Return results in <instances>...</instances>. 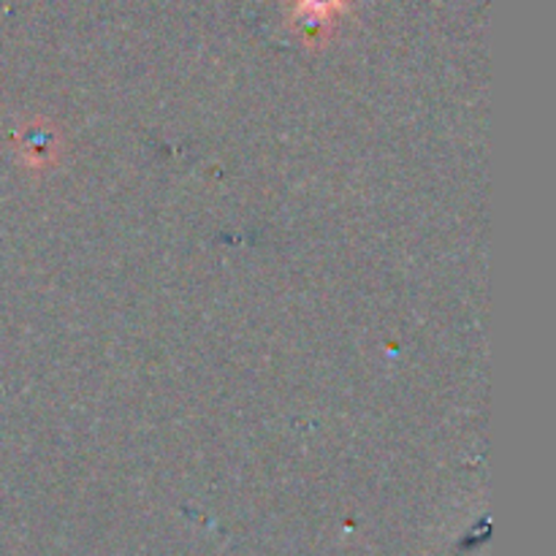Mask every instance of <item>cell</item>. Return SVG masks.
<instances>
[{"label": "cell", "mask_w": 556, "mask_h": 556, "mask_svg": "<svg viewBox=\"0 0 556 556\" xmlns=\"http://www.w3.org/2000/svg\"><path fill=\"white\" fill-rule=\"evenodd\" d=\"M351 0H291V25L309 47H320Z\"/></svg>", "instance_id": "7a4b0ae2"}, {"label": "cell", "mask_w": 556, "mask_h": 556, "mask_svg": "<svg viewBox=\"0 0 556 556\" xmlns=\"http://www.w3.org/2000/svg\"><path fill=\"white\" fill-rule=\"evenodd\" d=\"M14 152L27 172L47 174L58 166L63 155V136L58 125L47 119H33L14 134Z\"/></svg>", "instance_id": "6da1fadb"}]
</instances>
